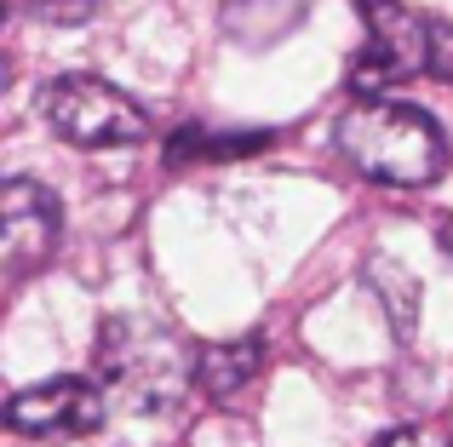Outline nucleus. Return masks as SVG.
Wrapping results in <instances>:
<instances>
[{
    "instance_id": "obj_1",
    "label": "nucleus",
    "mask_w": 453,
    "mask_h": 447,
    "mask_svg": "<svg viewBox=\"0 0 453 447\" xmlns=\"http://www.w3.org/2000/svg\"><path fill=\"white\" fill-rule=\"evenodd\" d=\"M196 361L201 350H189L184 333H173L155 315H110L98 327V350H92V373H98L104 396L127 413L178 407L196 384Z\"/></svg>"
},
{
    "instance_id": "obj_2",
    "label": "nucleus",
    "mask_w": 453,
    "mask_h": 447,
    "mask_svg": "<svg viewBox=\"0 0 453 447\" xmlns=\"http://www.w3.org/2000/svg\"><path fill=\"white\" fill-rule=\"evenodd\" d=\"M339 155L390 190H431L448 172V138L425 110L396 98H356L339 115Z\"/></svg>"
},
{
    "instance_id": "obj_3",
    "label": "nucleus",
    "mask_w": 453,
    "mask_h": 447,
    "mask_svg": "<svg viewBox=\"0 0 453 447\" xmlns=\"http://www.w3.org/2000/svg\"><path fill=\"white\" fill-rule=\"evenodd\" d=\"M41 115L64 144H81V149H121L150 133L144 110L98 75H58L41 92Z\"/></svg>"
},
{
    "instance_id": "obj_4",
    "label": "nucleus",
    "mask_w": 453,
    "mask_h": 447,
    "mask_svg": "<svg viewBox=\"0 0 453 447\" xmlns=\"http://www.w3.org/2000/svg\"><path fill=\"white\" fill-rule=\"evenodd\" d=\"M362 6L367 46L356 52L350 92L356 98H385L396 80H413L431 69V29L436 18H419L402 0H356Z\"/></svg>"
},
{
    "instance_id": "obj_5",
    "label": "nucleus",
    "mask_w": 453,
    "mask_h": 447,
    "mask_svg": "<svg viewBox=\"0 0 453 447\" xmlns=\"http://www.w3.org/2000/svg\"><path fill=\"white\" fill-rule=\"evenodd\" d=\"M104 413H110V396H104L98 379H46V384H29L6 402V425L18 436H35V442H81L92 430H104Z\"/></svg>"
},
{
    "instance_id": "obj_6",
    "label": "nucleus",
    "mask_w": 453,
    "mask_h": 447,
    "mask_svg": "<svg viewBox=\"0 0 453 447\" xmlns=\"http://www.w3.org/2000/svg\"><path fill=\"white\" fill-rule=\"evenodd\" d=\"M64 241V207L46 184L35 178H6L0 184V269L18 287L23 276L46 264Z\"/></svg>"
},
{
    "instance_id": "obj_7",
    "label": "nucleus",
    "mask_w": 453,
    "mask_h": 447,
    "mask_svg": "<svg viewBox=\"0 0 453 447\" xmlns=\"http://www.w3.org/2000/svg\"><path fill=\"white\" fill-rule=\"evenodd\" d=\"M258 373H265V338H258V333L207 345V350H201V361H196V384H201V396H212V402L242 396Z\"/></svg>"
},
{
    "instance_id": "obj_8",
    "label": "nucleus",
    "mask_w": 453,
    "mask_h": 447,
    "mask_svg": "<svg viewBox=\"0 0 453 447\" xmlns=\"http://www.w3.org/2000/svg\"><path fill=\"white\" fill-rule=\"evenodd\" d=\"M310 0H224V34L242 46H270L304 23Z\"/></svg>"
},
{
    "instance_id": "obj_9",
    "label": "nucleus",
    "mask_w": 453,
    "mask_h": 447,
    "mask_svg": "<svg viewBox=\"0 0 453 447\" xmlns=\"http://www.w3.org/2000/svg\"><path fill=\"white\" fill-rule=\"evenodd\" d=\"M265 133H207V126H178L173 144H166V161L184 167V161H230V155H253L265 149Z\"/></svg>"
},
{
    "instance_id": "obj_10",
    "label": "nucleus",
    "mask_w": 453,
    "mask_h": 447,
    "mask_svg": "<svg viewBox=\"0 0 453 447\" xmlns=\"http://www.w3.org/2000/svg\"><path fill=\"white\" fill-rule=\"evenodd\" d=\"M379 447H453V430H436V425H402V430H390Z\"/></svg>"
},
{
    "instance_id": "obj_11",
    "label": "nucleus",
    "mask_w": 453,
    "mask_h": 447,
    "mask_svg": "<svg viewBox=\"0 0 453 447\" xmlns=\"http://www.w3.org/2000/svg\"><path fill=\"white\" fill-rule=\"evenodd\" d=\"M442 235H448V253H453V224H448V230H442Z\"/></svg>"
}]
</instances>
